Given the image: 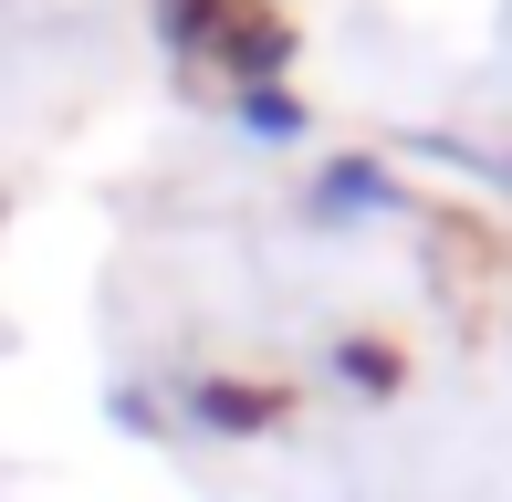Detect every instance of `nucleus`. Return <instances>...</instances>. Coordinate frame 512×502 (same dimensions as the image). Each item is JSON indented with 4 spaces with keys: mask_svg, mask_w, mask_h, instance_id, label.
<instances>
[{
    "mask_svg": "<svg viewBox=\"0 0 512 502\" xmlns=\"http://www.w3.org/2000/svg\"><path fill=\"white\" fill-rule=\"evenodd\" d=\"M157 32H168L178 53L220 63L230 84H283V53H293V32L262 0H157Z\"/></svg>",
    "mask_w": 512,
    "mask_h": 502,
    "instance_id": "obj_1",
    "label": "nucleus"
},
{
    "mask_svg": "<svg viewBox=\"0 0 512 502\" xmlns=\"http://www.w3.org/2000/svg\"><path fill=\"white\" fill-rule=\"evenodd\" d=\"M304 220H314V231H377V220H408V178H398V157H377V147L324 157V168L304 178Z\"/></svg>",
    "mask_w": 512,
    "mask_h": 502,
    "instance_id": "obj_2",
    "label": "nucleus"
},
{
    "mask_svg": "<svg viewBox=\"0 0 512 502\" xmlns=\"http://www.w3.org/2000/svg\"><path fill=\"white\" fill-rule=\"evenodd\" d=\"M168 408H178V429L189 440H272V429L293 419V387L283 377H178L168 387Z\"/></svg>",
    "mask_w": 512,
    "mask_h": 502,
    "instance_id": "obj_3",
    "label": "nucleus"
},
{
    "mask_svg": "<svg viewBox=\"0 0 512 502\" xmlns=\"http://www.w3.org/2000/svg\"><path fill=\"white\" fill-rule=\"evenodd\" d=\"M230 126H241L251 147H304V136H314V105L293 95V84H230Z\"/></svg>",
    "mask_w": 512,
    "mask_h": 502,
    "instance_id": "obj_4",
    "label": "nucleus"
},
{
    "mask_svg": "<svg viewBox=\"0 0 512 502\" xmlns=\"http://www.w3.org/2000/svg\"><path fill=\"white\" fill-rule=\"evenodd\" d=\"M324 377H335L345 398H366V408H387V398L408 387V367L377 346V335H335V346H324Z\"/></svg>",
    "mask_w": 512,
    "mask_h": 502,
    "instance_id": "obj_5",
    "label": "nucleus"
},
{
    "mask_svg": "<svg viewBox=\"0 0 512 502\" xmlns=\"http://www.w3.org/2000/svg\"><path fill=\"white\" fill-rule=\"evenodd\" d=\"M105 419L126 429V440H168V429H178V408H168V387H147V377H115V387H105Z\"/></svg>",
    "mask_w": 512,
    "mask_h": 502,
    "instance_id": "obj_6",
    "label": "nucleus"
},
{
    "mask_svg": "<svg viewBox=\"0 0 512 502\" xmlns=\"http://www.w3.org/2000/svg\"><path fill=\"white\" fill-rule=\"evenodd\" d=\"M492 178H502V189H512V157H492Z\"/></svg>",
    "mask_w": 512,
    "mask_h": 502,
    "instance_id": "obj_7",
    "label": "nucleus"
}]
</instances>
